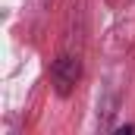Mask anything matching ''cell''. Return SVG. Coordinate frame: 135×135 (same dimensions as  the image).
Masks as SVG:
<instances>
[{"label": "cell", "mask_w": 135, "mask_h": 135, "mask_svg": "<svg viewBox=\"0 0 135 135\" xmlns=\"http://www.w3.org/2000/svg\"><path fill=\"white\" fill-rule=\"evenodd\" d=\"M50 79H54L57 94H69V91L75 88V82H79V60L60 57V60L54 63V69H50Z\"/></svg>", "instance_id": "6da1fadb"}]
</instances>
